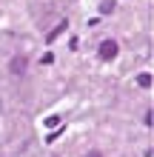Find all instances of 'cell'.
I'll return each mask as SVG.
<instances>
[{
	"label": "cell",
	"mask_w": 154,
	"mask_h": 157,
	"mask_svg": "<svg viewBox=\"0 0 154 157\" xmlns=\"http://www.w3.org/2000/svg\"><path fill=\"white\" fill-rule=\"evenodd\" d=\"M114 12V3H111V0H103V3H100V14H111Z\"/></svg>",
	"instance_id": "8992f818"
},
{
	"label": "cell",
	"mask_w": 154,
	"mask_h": 157,
	"mask_svg": "<svg viewBox=\"0 0 154 157\" xmlns=\"http://www.w3.org/2000/svg\"><path fill=\"white\" fill-rule=\"evenodd\" d=\"M137 86H140V89H148V86H151V75H148V71H143V75L137 77Z\"/></svg>",
	"instance_id": "277c9868"
},
{
	"label": "cell",
	"mask_w": 154,
	"mask_h": 157,
	"mask_svg": "<svg viewBox=\"0 0 154 157\" xmlns=\"http://www.w3.org/2000/svg\"><path fill=\"white\" fill-rule=\"evenodd\" d=\"M117 52H120V46H117L114 40H103L100 43V60H114Z\"/></svg>",
	"instance_id": "6da1fadb"
},
{
	"label": "cell",
	"mask_w": 154,
	"mask_h": 157,
	"mask_svg": "<svg viewBox=\"0 0 154 157\" xmlns=\"http://www.w3.org/2000/svg\"><path fill=\"white\" fill-rule=\"evenodd\" d=\"M26 66H29V60L23 57V54H17V57H12V63H9V69H12V75H23Z\"/></svg>",
	"instance_id": "7a4b0ae2"
},
{
	"label": "cell",
	"mask_w": 154,
	"mask_h": 157,
	"mask_svg": "<svg viewBox=\"0 0 154 157\" xmlns=\"http://www.w3.org/2000/svg\"><path fill=\"white\" fill-rule=\"evenodd\" d=\"M66 26H69V20H60V23L54 26V29H51L49 34H46V43H54V40H57V37H60L63 32H66Z\"/></svg>",
	"instance_id": "3957f363"
},
{
	"label": "cell",
	"mask_w": 154,
	"mask_h": 157,
	"mask_svg": "<svg viewBox=\"0 0 154 157\" xmlns=\"http://www.w3.org/2000/svg\"><path fill=\"white\" fill-rule=\"evenodd\" d=\"M43 123H46V128H54V126H60V117H57V114H51V117L43 120Z\"/></svg>",
	"instance_id": "52a82bcc"
},
{
	"label": "cell",
	"mask_w": 154,
	"mask_h": 157,
	"mask_svg": "<svg viewBox=\"0 0 154 157\" xmlns=\"http://www.w3.org/2000/svg\"><path fill=\"white\" fill-rule=\"evenodd\" d=\"M86 157H103V154H100V151H88Z\"/></svg>",
	"instance_id": "ba28073f"
},
{
	"label": "cell",
	"mask_w": 154,
	"mask_h": 157,
	"mask_svg": "<svg viewBox=\"0 0 154 157\" xmlns=\"http://www.w3.org/2000/svg\"><path fill=\"white\" fill-rule=\"evenodd\" d=\"M63 132H66V128H63V126H54V132H51V134L46 137V143H54V140H57V137H60Z\"/></svg>",
	"instance_id": "5b68a950"
}]
</instances>
